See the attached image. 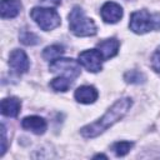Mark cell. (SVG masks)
I'll return each mask as SVG.
<instances>
[{
    "instance_id": "cell-2",
    "label": "cell",
    "mask_w": 160,
    "mask_h": 160,
    "mask_svg": "<svg viewBox=\"0 0 160 160\" xmlns=\"http://www.w3.org/2000/svg\"><path fill=\"white\" fill-rule=\"evenodd\" d=\"M69 28L76 36H92L98 29L92 19L88 18L80 6H74L69 14Z\"/></svg>"
},
{
    "instance_id": "cell-13",
    "label": "cell",
    "mask_w": 160,
    "mask_h": 160,
    "mask_svg": "<svg viewBox=\"0 0 160 160\" xmlns=\"http://www.w3.org/2000/svg\"><path fill=\"white\" fill-rule=\"evenodd\" d=\"M21 10L20 0H1V18L2 19H12L19 15Z\"/></svg>"
},
{
    "instance_id": "cell-9",
    "label": "cell",
    "mask_w": 160,
    "mask_h": 160,
    "mask_svg": "<svg viewBox=\"0 0 160 160\" xmlns=\"http://www.w3.org/2000/svg\"><path fill=\"white\" fill-rule=\"evenodd\" d=\"M21 126L25 129V130H29L36 135H41L45 132L48 125H46V121L40 118V116H36V115H32V116H26L22 119L21 121Z\"/></svg>"
},
{
    "instance_id": "cell-15",
    "label": "cell",
    "mask_w": 160,
    "mask_h": 160,
    "mask_svg": "<svg viewBox=\"0 0 160 160\" xmlns=\"http://www.w3.org/2000/svg\"><path fill=\"white\" fill-rule=\"evenodd\" d=\"M71 85V79L66 76H59L50 81V86L55 91H66Z\"/></svg>"
},
{
    "instance_id": "cell-6",
    "label": "cell",
    "mask_w": 160,
    "mask_h": 160,
    "mask_svg": "<svg viewBox=\"0 0 160 160\" xmlns=\"http://www.w3.org/2000/svg\"><path fill=\"white\" fill-rule=\"evenodd\" d=\"M102 56L98 49L85 50L79 54V64H81L88 71L98 72L102 69Z\"/></svg>"
},
{
    "instance_id": "cell-14",
    "label": "cell",
    "mask_w": 160,
    "mask_h": 160,
    "mask_svg": "<svg viewBox=\"0 0 160 160\" xmlns=\"http://www.w3.org/2000/svg\"><path fill=\"white\" fill-rule=\"evenodd\" d=\"M64 46L59 45V44H55V45H50L48 48L44 49L42 51V58L48 61H54L55 59L60 58L62 54H64Z\"/></svg>"
},
{
    "instance_id": "cell-16",
    "label": "cell",
    "mask_w": 160,
    "mask_h": 160,
    "mask_svg": "<svg viewBox=\"0 0 160 160\" xmlns=\"http://www.w3.org/2000/svg\"><path fill=\"white\" fill-rule=\"evenodd\" d=\"M124 79L126 82H130V84H142L146 80V76L144 72H141L139 70H130V71L125 72Z\"/></svg>"
},
{
    "instance_id": "cell-8",
    "label": "cell",
    "mask_w": 160,
    "mask_h": 160,
    "mask_svg": "<svg viewBox=\"0 0 160 160\" xmlns=\"http://www.w3.org/2000/svg\"><path fill=\"white\" fill-rule=\"evenodd\" d=\"M100 14L105 22L115 24L122 18V8L114 1H108L102 5Z\"/></svg>"
},
{
    "instance_id": "cell-1",
    "label": "cell",
    "mask_w": 160,
    "mask_h": 160,
    "mask_svg": "<svg viewBox=\"0 0 160 160\" xmlns=\"http://www.w3.org/2000/svg\"><path fill=\"white\" fill-rule=\"evenodd\" d=\"M132 105V100L130 98H122L119 99L116 102L112 104L111 108L108 109V111L96 121L81 128L80 134L86 139H92L102 134L105 130H108L110 126H112L115 122L121 120L126 112L130 110Z\"/></svg>"
},
{
    "instance_id": "cell-21",
    "label": "cell",
    "mask_w": 160,
    "mask_h": 160,
    "mask_svg": "<svg viewBox=\"0 0 160 160\" xmlns=\"http://www.w3.org/2000/svg\"><path fill=\"white\" fill-rule=\"evenodd\" d=\"M41 2L45 5H50V6H58L61 4V0H41Z\"/></svg>"
},
{
    "instance_id": "cell-5",
    "label": "cell",
    "mask_w": 160,
    "mask_h": 160,
    "mask_svg": "<svg viewBox=\"0 0 160 160\" xmlns=\"http://www.w3.org/2000/svg\"><path fill=\"white\" fill-rule=\"evenodd\" d=\"M50 70L52 72L61 74L62 76H66L71 80L80 75V66L74 59L58 58L50 62Z\"/></svg>"
},
{
    "instance_id": "cell-10",
    "label": "cell",
    "mask_w": 160,
    "mask_h": 160,
    "mask_svg": "<svg viewBox=\"0 0 160 160\" xmlns=\"http://www.w3.org/2000/svg\"><path fill=\"white\" fill-rule=\"evenodd\" d=\"M74 96H75L76 101L81 102V104H92L98 99L99 92L91 85H82L75 90Z\"/></svg>"
},
{
    "instance_id": "cell-22",
    "label": "cell",
    "mask_w": 160,
    "mask_h": 160,
    "mask_svg": "<svg viewBox=\"0 0 160 160\" xmlns=\"http://www.w3.org/2000/svg\"><path fill=\"white\" fill-rule=\"evenodd\" d=\"M96 158H104V159H108L105 155H102V154H98V155H95L94 156V159H96Z\"/></svg>"
},
{
    "instance_id": "cell-20",
    "label": "cell",
    "mask_w": 160,
    "mask_h": 160,
    "mask_svg": "<svg viewBox=\"0 0 160 160\" xmlns=\"http://www.w3.org/2000/svg\"><path fill=\"white\" fill-rule=\"evenodd\" d=\"M6 131H5V126L4 125H1V142H2V145H1V152H0V155L2 156L4 154H5V151H6V134H5Z\"/></svg>"
},
{
    "instance_id": "cell-17",
    "label": "cell",
    "mask_w": 160,
    "mask_h": 160,
    "mask_svg": "<svg viewBox=\"0 0 160 160\" xmlns=\"http://www.w3.org/2000/svg\"><path fill=\"white\" fill-rule=\"evenodd\" d=\"M132 146H134V142L131 141H116L115 144H112L111 149L114 150L116 156H125Z\"/></svg>"
},
{
    "instance_id": "cell-11",
    "label": "cell",
    "mask_w": 160,
    "mask_h": 160,
    "mask_svg": "<svg viewBox=\"0 0 160 160\" xmlns=\"http://www.w3.org/2000/svg\"><path fill=\"white\" fill-rule=\"evenodd\" d=\"M119 46H120L119 40H116L115 38H111V39H106L104 41H100L98 44V48L96 49L100 51L102 59L104 60H108L110 58H114L118 54Z\"/></svg>"
},
{
    "instance_id": "cell-19",
    "label": "cell",
    "mask_w": 160,
    "mask_h": 160,
    "mask_svg": "<svg viewBox=\"0 0 160 160\" xmlns=\"http://www.w3.org/2000/svg\"><path fill=\"white\" fill-rule=\"evenodd\" d=\"M151 66L155 71L160 72V46L155 50V52L151 58Z\"/></svg>"
},
{
    "instance_id": "cell-18",
    "label": "cell",
    "mask_w": 160,
    "mask_h": 160,
    "mask_svg": "<svg viewBox=\"0 0 160 160\" xmlns=\"http://www.w3.org/2000/svg\"><path fill=\"white\" fill-rule=\"evenodd\" d=\"M20 41L25 45H36L39 42V38L36 34L28 31V30H22L20 32Z\"/></svg>"
},
{
    "instance_id": "cell-3",
    "label": "cell",
    "mask_w": 160,
    "mask_h": 160,
    "mask_svg": "<svg viewBox=\"0 0 160 160\" xmlns=\"http://www.w3.org/2000/svg\"><path fill=\"white\" fill-rule=\"evenodd\" d=\"M129 28L136 34H145L151 30H160V14H150L148 10H138L131 14Z\"/></svg>"
},
{
    "instance_id": "cell-12",
    "label": "cell",
    "mask_w": 160,
    "mask_h": 160,
    "mask_svg": "<svg viewBox=\"0 0 160 160\" xmlns=\"http://www.w3.org/2000/svg\"><path fill=\"white\" fill-rule=\"evenodd\" d=\"M21 102L18 98H6L1 101V114L9 118H16L20 112Z\"/></svg>"
},
{
    "instance_id": "cell-7",
    "label": "cell",
    "mask_w": 160,
    "mask_h": 160,
    "mask_svg": "<svg viewBox=\"0 0 160 160\" xmlns=\"http://www.w3.org/2000/svg\"><path fill=\"white\" fill-rule=\"evenodd\" d=\"M9 65L18 74H24L29 70L30 62H29V58L24 50L15 49L11 51V54L9 56Z\"/></svg>"
},
{
    "instance_id": "cell-4",
    "label": "cell",
    "mask_w": 160,
    "mask_h": 160,
    "mask_svg": "<svg viewBox=\"0 0 160 160\" xmlns=\"http://www.w3.org/2000/svg\"><path fill=\"white\" fill-rule=\"evenodd\" d=\"M31 19L42 29L44 31H50L60 25V15L54 9L36 6L30 11Z\"/></svg>"
}]
</instances>
